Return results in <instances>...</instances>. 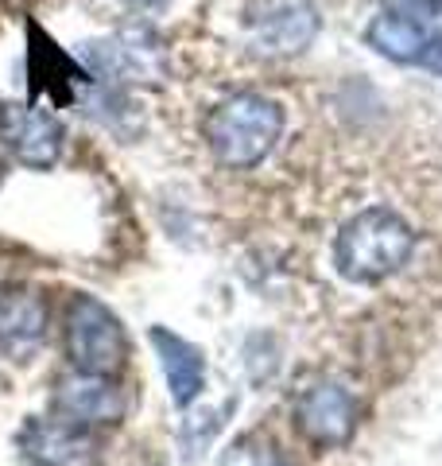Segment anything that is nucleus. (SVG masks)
<instances>
[{
  "mask_svg": "<svg viewBox=\"0 0 442 466\" xmlns=\"http://www.w3.org/2000/svg\"><path fill=\"white\" fill-rule=\"evenodd\" d=\"M0 144L16 156V164L32 171H47L63 156V125L47 109L5 101L0 106Z\"/></svg>",
  "mask_w": 442,
  "mask_h": 466,
  "instance_id": "7",
  "label": "nucleus"
},
{
  "mask_svg": "<svg viewBox=\"0 0 442 466\" xmlns=\"http://www.w3.org/2000/svg\"><path fill=\"white\" fill-rule=\"evenodd\" d=\"M365 43L380 55L396 58V63H419L427 43H431V35L423 32L419 20H407V16H396V12H380V16L368 24L365 32Z\"/></svg>",
  "mask_w": 442,
  "mask_h": 466,
  "instance_id": "11",
  "label": "nucleus"
},
{
  "mask_svg": "<svg viewBox=\"0 0 442 466\" xmlns=\"http://www.w3.org/2000/svg\"><path fill=\"white\" fill-rule=\"evenodd\" d=\"M125 392L113 377H101V373H78L74 370L70 377L55 385V397H51V412L58 420H70V424H82V428H113L125 420Z\"/></svg>",
  "mask_w": 442,
  "mask_h": 466,
  "instance_id": "6",
  "label": "nucleus"
},
{
  "mask_svg": "<svg viewBox=\"0 0 442 466\" xmlns=\"http://www.w3.org/2000/svg\"><path fill=\"white\" fill-rule=\"evenodd\" d=\"M318 35V8L311 0H256L248 8V43L260 55H299Z\"/></svg>",
  "mask_w": 442,
  "mask_h": 466,
  "instance_id": "5",
  "label": "nucleus"
},
{
  "mask_svg": "<svg viewBox=\"0 0 442 466\" xmlns=\"http://www.w3.org/2000/svg\"><path fill=\"white\" fill-rule=\"evenodd\" d=\"M63 339H66L70 366L78 373L113 377V373H121L128 361V334L121 327V319L97 296H85V291H74L66 303Z\"/></svg>",
  "mask_w": 442,
  "mask_h": 466,
  "instance_id": "3",
  "label": "nucleus"
},
{
  "mask_svg": "<svg viewBox=\"0 0 442 466\" xmlns=\"http://www.w3.org/2000/svg\"><path fill=\"white\" fill-rule=\"evenodd\" d=\"M24 455L35 466H101V440L94 428L70 420H27L20 431Z\"/></svg>",
  "mask_w": 442,
  "mask_h": 466,
  "instance_id": "8",
  "label": "nucleus"
},
{
  "mask_svg": "<svg viewBox=\"0 0 442 466\" xmlns=\"http://www.w3.org/2000/svg\"><path fill=\"white\" fill-rule=\"evenodd\" d=\"M295 431L303 435L318 451L346 447L357 431V397L334 377H318L306 389H299V397L291 404Z\"/></svg>",
  "mask_w": 442,
  "mask_h": 466,
  "instance_id": "4",
  "label": "nucleus"
},
{
  "mask_svg": "<svg viewBox=\"0 0 442 466\" xmlns=\"http://www.w3.org/2000/svg\"><path fill=\"white\" fill-rule=\"evenodd\" d=\"M51 308L39 288L5 284L0 288V354L8 358H32L47 342Z\"/></svg>",
  "mask_w": 442,
  "mask_h": 466,
  "instance_id": "9",
  "label": "nucleus"
},
{
  "mask_svg": "<svg viewBox=\"0 0 442 466\" xmlns=\"http://www.w3.org/2000/svg\"><path fill=\"white\" fill-rule=\"evenodd\" d=\"M221 466H295V462L268 440V435L253 431V435H241V440L221 455Z\"/></svg>",
  "mask_w": 442,
  "mask_h": 466,
  "instance_id": "12",
  "label": "nucleus"
},
{
  "mask_svg": "<svg viewBox=\"0 0 442 466\" xmlns=\"http://www.w3.org/2000/svg\"><path fill=\"white\" fill-rule=\"evenodd\" d=\"M284 133V109L272 97L260 94H233L210 109L202 125V137L217 156V164L233 171H248L268 159Z\"/></svg>",
  "mask_w": 442,
  "mask_h": 466,
  "instance_id": "2",
  "label": "nucleus"
},
{
  "mask_svg": "<svg viewBox=\"0 0 442 466\" xmlns=\"http://www.w3.org/2000/svg\"><path fill=\"white\" fill-rule=\"evenodd\" d=\"M385 8L396 12V16H407V20H435L442 12V0H385Z\"/></svg>",
  "mask_w": 442,
  "mask_h": 466,
  "instance_id": "13",
  "label": "nucleus"
},
{
  "mask_svg": "<svg viewBox=\"0 0 442 466\" xmlns=\"http://www.w3.org/2000/svg\"><path fill=\"white\" fill-rule=\"evenodd\" d=\"M147 339H152L156 354H159V366H164L171 404L190 408L206 389V354L195 342H186L183 334H171L167 327H152Z\"/></svg>",
  "mask_w": 442,
  "mask_h": 466,
  "instance_id": "10",
  "label": "nucleus"
},
{
  "mask_svg": "<svg viewBox=\"0 0 442 466\" xmlns=\"http://www.w3.org/2000/svg\"><path fill=\"white\" fill-rule=\"evenodd\" d=\"M416 253V229L388 207L353 214L334 238V268L349 284H380Z\"/></svg>",
  "mask_w": 442,
  "mask_h": 466,
  "instance_id": "1",
  "label": "nucleus"
}]
</instances>
